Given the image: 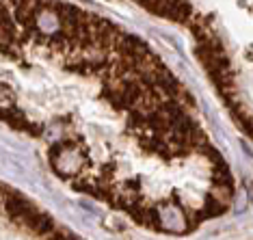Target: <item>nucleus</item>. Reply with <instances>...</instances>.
<instances>
[{"label": "nucleus", "mask_w": 253, "mask_h": 240, "mask_svg": "<svg viewBox=\"0 0 253 240\" xmlns=\"http://www.w3.org/2000/svg\"><path fill=\"white\" fill-rule=\"evenodd\" d=\"M76 147H78L76 141H59L50 147V164L65 180L78 175L84 164H87V158L83 154H78Z\"/></svg>", "instance_id": "nucleus-1"}, {"label": "nucleus", "mask_w": 253, "mask_h": 240, "mask_svg": "<svg viewBox=\"0 0 253 240\" xmlns=\"http://www.w3.org/2000/svg\"><path fill=\"white\" fill-rule=\"evenodd\" d=\"M208 197H212L218 205L227 210V205L234 201V188L232 186H212L208 191Z\"/></svg>", "instance_id": "nucleus-4"}, {"label": "nucleus", "mask_w": 253, "mask_h": 240, "mask_svg": "<svg viewBox=\"0 0 253 240\" xmlns=\"http://www.w3.org/2000/svg\"><path fill=\"white\" fill-rule=\"evenodd\" d=\"M160 223H163V230L167 232H186V225H184V212H182V205H167L165 212H160Z\"/></svg>", "instance_id": "nucleus-2"}, {"label": "nucleus", "mask_w": 253, "mask_h": 240, "mask_svg": "<svg viewBox=\"0 0 253 240\" xmlns=\"http://www.w3.org/2000/svg\"><path fill=\"white\" fill-rule=\"evenodd\" d=\"M48 240H78V238L74 236L72 232H67V230H54L48 236Z\"/></svg>", "instance_id": "nucleus-6"}, {"label": "nucleus", "mask_w": 253, "mask_h": 240, "mask_svg": "<svg viewBox=\"0 0 253 240\" xmlns=\"http://www.w3.org/2000/svg\"><path fill=\"white\" fill-rule=\"evenodd\" d=\"M210 178H212V182H214V186H232L234 188V175L229 173V167L225 162L216 164Z\"/></svg>", "instance_id": "nucleus-5"}, {"label": "nucleus", "mask_w": 253, "mask_h": 240, "mask_svg": "<svg viewBox=\"0 0 253 240\" xmlns=\"http://www.w3.org/2000/svg\"><path fill=\"white\" fill-rule=\"evenodd\" d=\"M28 230L35 234V236H39V238H48L50 234L56 230V225H54V219H52L50 214L37 212V214L31 219V223H28Z\"/></svg>", "instance_id": "nucleus-3"}]
</instances>
